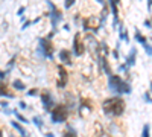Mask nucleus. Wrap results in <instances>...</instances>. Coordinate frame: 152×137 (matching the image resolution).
<instances>
[{"mask_svg": "<svg viewBox=\"0 0 152 137\" xmlns=\"http://www.w3.org/2000/svg\"><path fill=\"white\" fill-rule=\"evenodd\" d=\"M0 105H2V108H8V102L6 101H2V102H0Z\"/></svg>", "mask_w": 152, "mask_h": 137, "instance_id": "c756f323", "label": "nucleus"}, {"mask_svg": "<svg viewBox=\"0 0 152 137\" xmlns=\"http://www.w3.org/2000/svg\"><path fill=\"white\" fill-rule=\"evenodd\" d=\"M125 101L120 97V96H113V97H108L102 102V110L107 116H111V117H119L125 113Z\"/></svg>", "mask_w": 152, "mask_h": 137, "instance_id": "f257e3e1", "label": "nucleus"}, {"mask_svg": "<svg viewBox=\"0 0 152 137\" xmlns=\"http://www.w3.org/2000/svg\"><path fill=\"white\" fill-rule=\"evenodd\" d=\"M67 81H69V76H67V72L62 66H58V79H56V85L58 89H64L67 85Z\"/></svg>", "mask_w": 152, "mask_h": 137, "instance_id": "0eeeda50", "label": "nucleus"}, {"mask_svg": "<svg viewBox=\"0 0 152 137\" xmlns=\"http://www.w3.org/2000/svg\"><path fill=\"white\" fill-rule=\"evenodd\" d=\"M11 125L12 127H14L17 131H18V134L21 136V137H31L29 134H28V131H26V128H24V127H21V123L20 122H15V120H12L11 122Z\"/></svg>", "mask_w": 152, "mask_h": 137, "instance_id": "9b49d317", "label": "nucleus"}, {"mask_svg": "<svg viewBox=\"0 0 152 137\" xmlns=\"http://www.w3.org/2000/svg\"><path fill=\"white\" fill-rule=\"evenodd\" d=\"M50 116H52V122L53 123H62L66 122L67 117H69V107L67 105H55L50 111Z\"/></svg>", "mask_w": 152, "mask_h": 137, "instance_id": "7ed1b4c3", "label": "nucleus"}, {"mask_svg": "<svg viewBox=\"0 0 152 137\" xmlns=\"http://www.w3.org/2000/svg\"><path fill=\"white\" fill-rule=\"evenodd\" d=\"M0 137H3V131H2V128H0Z\"/></svg>", "mask_w": 152, "mask_h": 137, "instance_id": "72a5a7b5", "label": "nucleus"}, {"mask_svg": "<svg viewBox=\"0 0 152 137\" xmlns=\"http://www.w3.org/2000/svg\"><path fill=\"white\" fill-rule=\"evenodd\" d=\"M40 97H41V104H43L44 111H52V108L55 107V97L52 96V93L49 90H43Z\"/></svg>", "mask_w": 152, "mask_h": 137, "instance_id": "423d86ee", "label": "nucleus"}, {"mask_svg": "<svg viewBox=\"0 0 152 137\" xmlns=\"http://www.w3.org/2000/svg\"><path fill=\"white\" fill-rule=\"evenodd\" d=\"M11 137H15V136H11Z\"/></svg>", "mask_w": 152, "mask_h": 137, "instance_id": "c9c22d12", "label": "nucleus"}, {"mask_svg": "<svg viewBox=\"0 0 152 137\" xmlns=\"http://www.w3.org/2000/svg\"><path fill=\"white\" fill-rule=\"evenodd\" d=\"M120 35V40H126L128 41V34H126V31H125V28H123V24H120V32H119Z\"/></svg>", "mask_w": 152, "mask_h": 137, "instance_id": "aec40b11", "label": "nucleus"}, {"mask_svg": "<svg viewBox=\"0 0 152 137\" xmlns=\"http://www.w3.org/2000/svg\"><path fill=\"white\" fill-rule=\"evenodd\" d=\"M135 56H137V49L135 47H132L131 51H129V53H128V56H126V67H132L134 64H135Z\"/></svg>", "mask_w": 152, "mask_h": 137, "instance_id": "9d476101", "label": "nucleus"}, {"mask_svg": "<svg viewBox=\"0 0 152 137\" xmlns=\"http://www.w3.org/2000/svg\"><path fill=\"white\" fill-rule=\"evenodd\" d=\"M32 122L35 123V127H37L38 130H43L44 123H43V119H41L40 116H34V117H32Z\"/></svg>", "mask_w": 152, "mask_h": 137, "instance_id": "f3484780", "label": "nucleus"}, {"mask_svg": "<svg viewBox=\"0 0 152 137\" xmlns=\"http://www.w3.org/2000/svg\"><path fill=\"white\" fill-rule=\"evenodd\" d=\"M96 2H99L100 5H104V6H105V2H104V0H96Z\"/></svg>", "mask_w": 152, "mask_h": 137, "instance_id": "2f4dec72", "label": "nucleus"}, {"mask_svg": "<svg viewBox=\"0 0 152 137\" xmlns=\"http://www.w3.org/2000/svg\"><path fill=\"white\" fill-rule=\"evenodd\" d=\"M143 47H145V51H146V53H148L149 56H152V46L146 43V44H143Z\"/></svg>", "mask_w": 152, "mask_h": 137, "instance_id": "4be33fe9", "label": "nucleus"}, {"mask_svg": "<svg viewBox=\"0 0 152 137\" xmlns=\"http://www.w3.org/2000/svg\"><path fill=\"white\" fill-rule=\"evenodd\" d=\"M62 137H78V134H76V131H75L73 127L67 125V130H66V133H64V136H62Z\"/></svg>", "mask_w": 152, "mask_h": 137, "instance_id": "dca6fc26", "label": "nucleus"}, {"mask_svg": "<svg viewBox=\"0 0 152 137\" xmlns=\"http://www.w3.org/2000/svg\"><path fill=\"white\" fill-rule=\"evenodd\" d=\"M99 59H100V66H102V70L110 76V75H111V67H110V64H108V59H107L105 56H100Z\"/></svg>", "mask_w": 152, "mask_h": 137, "instance_id": "4468645a", "label": "nucleus"}, {"mask_svg": "<svg viewBox=\"0 0 152 137\" xmlns=\"http://www.w3.org/2000/svg\"><path fill=\"white\" fill-rule=\"evenodd\" d=\"M149 130H151V127H149L148 123H146V125L143 127V133H142V137H149Z\"/></svg>", "mask_w": 152, "mask_h": 137, "instance_id": "412c9836", "label": "nucleus"}, {"mask_svg": "<svg viewBox=\"0 0 152 137\" xmlns=\"http://www.w3.org/2000/svg\"><path fill=\"white\" fill-rule=\"evenodd\" d=\"M110 5H111V11H113V14H114V26L116 24H119V18H117V5L120 0H108Z\"/></svg>", "mask_w": 152, "mask_h": 137, "instance_id": "f8f14e48", "label": "nucleus"}, {"mask_svg": "<svg viewBox=\"0 0 152 137\" xmlns=\"http://www.w3.org/2000/svg\"><path fill=\"white\" fill-rule=\"evenodd\" d=\"M126 70H128V67H126V66H120L119 67V72H126Z\"/></svg>", "mask_w": 152, "mask_h": 137, "instance_id": "c85d7f7f", "label": "nucleus"}, {"mask_svg": "<svg viewBox=\"0 0 152 137\" xmlns=\"http://www.w3.org/2000/svg\"><path fill=\"white\" fill-rule=\"evenodd\" d=\"M46 137H55V136H53L52 133H47V134H46Z\"/></svg>", "mask_w": 152, "mask_h": 137, "instance_id": "473e14b6", "label": "nucleus"}, {"mask_svg": "<svg viewBox=\"0 0 152 137\" xmlns=\"http://www.w3.org/2000/svg\"><path fill=\"white\" fill-rule=\"evenodd\" d=\"M0 96L8 97V99H12V97H14V95H12V93H8V85H6L3 81H0Z\"/></svg>", "mask_w": 152, "mask_h": 137, "instance_id": "ddd939ff", "label": "nucleus"}, {"mask_svg": "<svg viewBox=\"0 0 152 137\" xmlns=\"http://www.w3.org/2000/svg\"><path fill=\"white\" fill-rule=\"evenodd\" d=\"M12 113L15 114V117L18 119V122H21V123H29V120H28L26 117H24V116H21V114L18 113V111H12Z\"/></svg>", "mask_w": 152, "mask_h": 137, "instance_id": "6ab92c4d", "label": "nucleus"}, {"mask_svg": "<svg viewBox=\"0 0 152 137\" xmlns=\"http://www.w3.org/2000/svg\"><path fill=\"white\" fill-rule=\"evenodd\" d=\"M151 92H152V82H151Z\"/></svg>", "mask_w": 152, "mask_h": 137, "instance_id": "f704fd0d", "label": "nucleus"}, {"mask_svg": "<svg viewBox=\"0 0 152 137\" xmlns=\"http://www.w3.org/2000/svg\"><path fill=\"white\" fill-rule=\"evenodd\" d=\"M47 5L50 8V12H49V15H50V23H52V26L56 28L58 24L62 21V14H61V11H58V8L50 2V0H47Z\"/></svg>", "mask_w": 152, "mask_h": 137, "instance_id": "39448f33", "label": "nucleus"}, {"mask_svg": "<svg viewBox=\"0 0 152 137\" xmlns=\"http://www.w3.org/2000/svg\"><path fill=\"white\" fill-rule=\"evenodd\" d=\"M108 89L111 93L114 95H126V93H131V85L128 81H125L122 76H119V75H110L108 76Z\"/></svg>", "mask_w": 152, "mask_h": 137, "instance_id": "f03ea898", "label": "nucleus"}, {"mask_svg": "<svg viewBox=\"0 0 152 137\" xmlns=\"http://www.w3.org/2000/svg\"><path fill=\"white\" fill-rule=\"evenodd\" d=\"M76 2V0H66V2H64V6H66V9H69L73 3Z\"/></svg>", "mask_w": 152, "mask_h": 137, "instance_id": "5701e85b", "label": "nucleus"}, {"mask_svg": "<svg viewBox=\"0 0 152 137\" xmlns=\"http://www.w3.org/2000/svg\"><path fill=\"white\" fill-rule=\"evenodd\" d=\"M143 99H145V101H146V102H149V104H152V97L149 96V93H145V95H143Z\"/></svg>", "mask_w": 152, "mask_h": 137, "instance_id": "b1692460", "label": "nucleus"}, {"mask_svg": "<svg viewBox=\"0 0 152 137\" xmlns=\"http://www.w3.org/2000/svg\"><path fill=\"white\" fill-rule=\"evenodd\" d=\"M151 8H152V0H148V9L151 11Z\"/></svg>", "mask_w": 152, "mask_h": 137, "instance_id": "7c9ffc66", "label": "nucleus"}, {"mask_svg": "<svg viewBox=\"0 0 152 137\" xmlns=\"http://www.w3.org/2000/svg\"><path fill=\"white\" fill-rule=\"evenodd\" d=\"M135 40H137L138 43H142V44H146V43H148L146 38H145V37H143L140 32H138V31H135Z\"/></svg>", "mask_w": 152, "mask_h": 137, "instance_id": "a211bd4d", "label": "nucleus"}, {"mask_svg": "<svg viewBox=\"0 0 152 137\" xmlns=\"http://www.w3.org/2000/svg\"><path fill=\"white\" fill-rule=\"evenodd\" d=\"M38 55L43 58H53V44L49 38H41L40 40V47H38Z\"/></svg>", "mask_w": 152, "mask_h": 137, "instance_id": "20e7f679", "label": "nucleus"}, {"mask_svg": "<svg viewBox=\"0 0 152 137\" xmlns=\"http://www.w3.org/2000/svg\"><path fill=\"white\" fill-rule=\"evenodd\" d=\"M59 59H61L62 64L72 66V55H70V52L67 51V49H62V51L59 52Z\"/></svg>", "mask_w": 152, "mask_h": 137, "instance_id": "1a4fd4ad", "label": "nucleus"}, {"mask_svg": "<svg viewBox=\"0 0 152 137\" xmlns=\"http://www.w3.org/2000/svg\"><path fill=\"white\" fill-rule=\"evenodd\" d=\"M12 87H14L15 90H18V92H23L24 89H26V85H24L20 79H14V82H12Z\"/></svg>", "mask_w": 152, "mask_h": 137, "instance_id": "2eb2a0df", "label": "nucleus"}, {"mask_svg": "<svg viewBox=\"0 0 152 137\" xmlns=\"http://www.w3.org/2000/svg\"><path fill=\"white\" fill-rule=\"evenodd\" d=\"M84 51H85V44L79 40V34H76L75 40H73V53L76 56H81L84 53Z\"/></svg>", "mask_w": 152, "mask_h": 137, "instance_id": "6e6552de", "label": "nucleus"}, {"mask_svg": "<svg viewBox=\"0 0 152 137\" xmlns=\"http://www.w3.org/2000/svg\"><path fill=\"white\" fill-rule=\"evenodd\" d=\"M6 75H8L6 72H2V70H0V81H2V79H3L5 76H6Z\"/></svg>", "mask_w": 152, "mask_h": 137, "instance_id": "cd10ccee", "label": "nucleus"}, {"mask_svg": "<svg viewBox=\"0 0 152 137\" xmlns=\"http://www.w3.org/2000/svg\"><path fill=\"white\" fill-rule=\"evenodd\" d=\"M18 105H20V108H21V110H26V108H28L26 102H23V101H20V102H18Z\"/></svg>", "mask_w": 152, "mask_h": 137, "instance_id": "393cba45", "label": "nucleus"}, {"mask_svg": "<svg viewBox=\"0 0 152 137\" xmlns=\"http://www.w3.org/2000/svg\"><path fill=\"white\" fill-rule=\"evenodd\" d=\"M113 56L116 59H119V49H117V51H113Z\"/></svg>", "mask_w": 152, "mask_h": 137, "instance_id": "bb28decb", "label": "nucleus"}, {"mask_svg": "<svg viewBox=\"0 0 152 137\" xmlns=\"http://www.w3.org/2000/svg\"><path fill=\"white\" fill-rule=\"evenodd\" d=\"M28 95H29V96H35V95H38V90H37V89H32V90H29Z\"/></svg>", "mask_w": 152, "mask_h": 137, "instance_id": "a878e982", "label": "nucleus"}]
</instances>
